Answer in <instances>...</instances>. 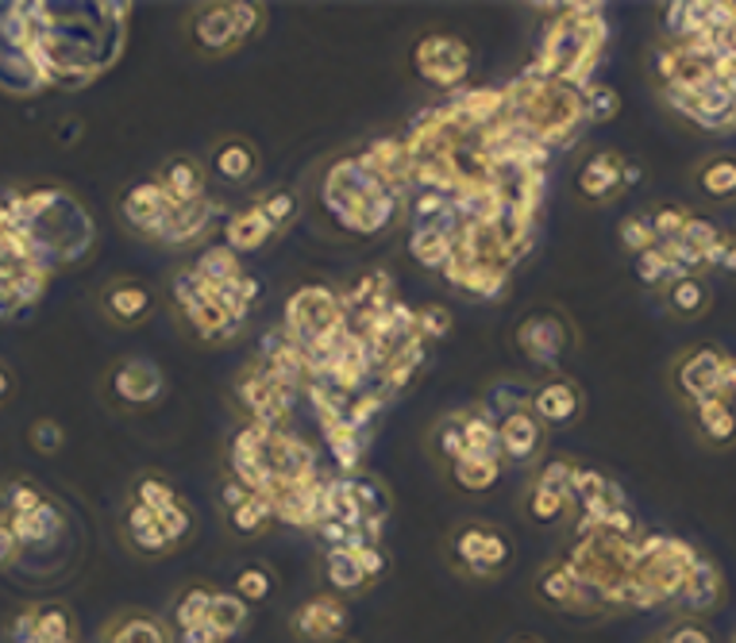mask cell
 Segmentation results:
<instances>
[{"instance_id":"1","label":"cell","mask_w":736,"mask_h":643,"mask_svg":"<svg viewBox=\"0 0 736 643\" xmlns=\"http://www.w3.org/2000/svg\"><path fill=\"white\" fill-rule=\"evenodd\" d=\"M343 324H348V317H343L340 293H332V289H324V286H301L294 297H289L286 328H281V332H286L301 351H309Z\"/></svg>"},{"instance_id":"2","label":"cell","mask_w":736,"mask_h":643,"mask_svg":"<svg viewBox=\"0 0 736 643\" xmlns=\"http://www.w3.org/2000/svg\"><path fill=\"white\" fill-rule=\"evenodd\" d=\"M170 293H174L178 309L185 312V320L193 324V332L201 335V340H232V335L239 332L244 324H232L228 312L221 309V301H216V286H209V281H201L198 274L185 266V270L174 274V286H170Z\"/></svg>"},{"instance_id":"3","label":"cell","mask_w":736,"mask_h":643,"mask_svg":"<svg viewBox=\"0 0 736 643\" xmlns=\"http://www.w3.org/2000/svg\"><path fill=\"white\" fill-rule=\"evenodd\" d=\"M413 66L433 89H459L471 74V46L456 35H425L413 46Z\"/></svg>"},{"instance_id":"4","label":"cell","mask_w":736,"mask_h":643,"mask_svg":"<svg viewBox=\"0 0 736 643\" xmlns=\"http://www.w3.org/2000/svg\"><path fill=\"white\" fill-rule=\"evenodd\" d=\"M239 401L247 405L250 420L263 428H281L294 412L297 389H289L286 382H278L274 374H266L263 366H250V371L239 378Z\"/></svg>"},{"instance_id":"5","label":"cell","mask_w":736,"mask_h":643,"mask_svg":"<svg viewBox=\"0 0 736 643\" xmlns=\"http://www.w3.org/2000/svg\"><path fill=\"white\" fill-rule=\"evenodd\" d=\"M124 224L136 235H147V239H162L170 216L178 213V201L170 197L159 185V178H147V182H136L120 201Z\"/></svg>"},{"instance_id":"6","label":"cell","mask_w":736,"mask_h":643,"mask_svg":"<svg viewBox=\"0 0 736 643\" xmlns=\"http://www.w3.org/2000/svg\"><path fill=\"white\" fill-rule=\"evenodd\" d=\"M456 555L467 570H474V575H498V570L509 562V555H513V544H509L498 528L467 524V528H459V536H456Z\"/></svg>"},{"instance_id":"7","label":"cell","mask_w":736,"mask_h":643,"mask_svg":"<svg viewBox=\"0 0 736 643\" xmlns=\"http://www.w3.org/2000/svg\"><path fill=\"white\" fill-rule=\"evenodd\" d=\"M516 343H521V351L532 363L555 366L563 358V351H567L570 335H567L563 317H555V312H536V317H529L516 328Z\"/></svg>"},{"instance_id":"8","label":"cell","mask_w":736,"mask_h":643,"mask_svg":"<svg viewBox=\"0 0 736 643\" xmlns=\"http://www.w3.org/2000/svg\"><path fill=\"white\" fill-rule=\"evenodd\" d=\"M498 420V439H501V454L509 462H532L544 447V425L532 412V405H521V409L501 412Z\"/></svg>"},{"instance_id":"9","label":"cell","mask_w":736,"mask_h":643,"mask_svg":"<svg viewBox=\"0 0 736 643\" xmlns=\"http://www.w3.org/2000/svg\"><path fill=\"white\" fill-rule=\"evenodd\" d=\"M343 629H348V609H343V601L335 593H320V598H312L309 606H301L294 613V632L301 640L335 643Z\"/></svg>"},{"instance_id":"10","label":"cell","mask_w":736,"mask_h":643,"mask_svg":"<svg viewBox=\"0 0 736 643\" xmlns=\"http://www.w3.org/2000/svg\"><path fill=\"white\" fill-rule=\"evenodd\" d=\"M532 412L540 417V425H575L578 412H583V389L570 378H547L532 389Z\"/></svg>"},{"instance_id":"11","label":"cell","mask_w":736,"mask_h":643,"mask_svg":"<svg viewBox=\"0 0 736 643\" xmlns=\"http://www.w3.org/2000/svg\"><path fill=\"white\" fill-rule=\"evenodd\" d=\"M536 590H540V598H544L547 606H555V609H598V606H606L598 593L586 590V586L578 582L575 570H570V562L547 567L544 575H540Z\"/></svg>"},{"instance_id":"12","label":"cell","mask_w":736,"mask_h":643,"mask_svg":"<svg viewBox=\"0 0 736 643\" xmlns=\"http://www.w3.org/2000/svg\"><path fill=\"white\" fill-rule=\"evenodd\" d=\"M190 31H193V43H198L201 51H209V54H224V51H232V46L239 43L232 4H205V8H198V12H193V20H190Z\"/></svg>"},{"instance_id":"13","label":"cell","mask_w":736,"mask_h":643,"mask_svg":"<svg viewBox=\"0 0 736 643\" xmlns=\"http://www.w3.org/2000/svg\"><path fill=\"white\" fill-rule=\"evenodd\" d=\"M4 516L23 551H46V547H54L62 539V513L51 501L43 508H35V513H4Z\"/></svg>"},{"instance_id":"14","label":"cell","mask_w":736,"mask_h":643,"mask_svg":"<svg viewBox=\"0 0 736 643\" xmlns=\"http://www.w3.org/2000/svg\"><path fill=\"white\" fill-rule=\"evenodd\" d=\"M113 394L128 405H151L162 394V371L147 358H128L113 371Z\"/></svg>"},{"instance_id":"15","label":"cell","mask_w":736,"mask_h":643,"mask_svg":"<svg viewBox=\"0 0 736 643\" xmlns=\"http://www.w3.org/2000/svg\"><path fill=\"white\" fill-rule=\"evenodd\" d=\"M317 420H320V428H324L328 451H332L340 474L351 478L359 470V459H363V451H366V439L359 436V431L348 425V417H340V412H317Z\"/></svg>"},{"instance_id":"16","label":"cell","mask_w":736,"mask_h":643,"mask_svg":"<svg viewBox=\"0 0 736 643\" xmlns=\"http://www.w3.org/2000/svg\"><path fill=\"white\" fill-rule=\"evenodd\" d=\"M159 185L178 205H193V201L205 197V167H201L193 154H174V159L162 162Z\"/></svg>"},{"instance_id":"17","label":"cell","mask_w":736,"mask_h":643,"mask_svg":"<svg viewBox=\"0 0 736 643\" xmlns=\"http://www.w3.org/2000/svg\"><path fill=\"white\" fill-rule=\"evenodd\" d=\"M621 182H625V162H621V154H609V151L594 154V159L586 162V167L578 170V178H575L578 193H583L586 201L614 197V193L621 190Z\"/></svg>"},{"instance_id":"18","label":"cell","mask_w":736,"mask_h":643,"mask_svg":"<svg viewBox=\"0 0 736 643\" xmlns=\"http://www.w3.org/2000/svg\"><path fill=\"white\" fill-rule=\"evenodd\" d=\"M274 227L270 219L258 213V205H247L244 213L228 216V224H224V243H228L236 255H255V250H263L266 243H270Z\"/></svg>"},{"instance_id":"19","label":"cell","mask_w":736,"mask_h":643,"mask_svg":"<svg viewBox=\"0 0 736 643\" xmlns=\"http://www.w3.org/2000/svg\"><path fill=\"white\" fill-rule=\"evenodd\" d=\"M221 213V205H213L209 197L193 201V205H178V213L170 216L167 232H162L159 243H170V247H182V243H193L209 232V224Z\"/></svg>"},{"instance_id":"20","label":"cell","mask_w":736,"mask_h":643,"mask_svg":"<svg viewBox=\"0 0 736 643\" xmlns=\"http://www.w3.org/2000/svg\"><path fill=\"white\" fill-rule=\"evenodd\" d=\"M722 363H725V358L717 355V351H710V347L686 358L683 371H679V386H683V394L694 397V401L717 397V382H722Z\"/></svg>"},{"instance_id":"21","label":"cell","mask_w":736,"mask_h":643,"mask_svg":"<svg viewBox=\"0 0 736 643\" xmlns=\"http://www.w3.org/2000/svg\"><path fill=\"white\" fill-rule=\"evenodd\" d=\"M124 528H128L131 547H136V551H143V555H162V551H170V547H174V539L162 532L159 516H154L147 505H139V501H131V505H128Z\"/></svg>"},{"instance_id":"22","label":"cell","mask_w":736,"mask_h":643,"mask_svg":"<svg viewBox=\"0 0 736 643\" xmlns=\"http://www.w3.org/2000/svg\"><path fill=\"white\" fill-rule=\"evenodd\" d=\"M255 170H258V154H255V147L244 143V139H224V143L213 151V174L224 178L228 185L250 182Z\"/></svg>"},{"instance_id":"23","label":"cell","mask_w":736,"mask_h":643,"mask_svg":"<svg viewBox=\"0 0 736 643\" xmlns=\"http://www.w3.org/2000/svg\"><path fill=\"white\" fill-rule=\"evenodd\" d=\"M190 270L198 274L201 281H209V286H228V281H236L247 274L244 262H239V255L228 247V243H213V247H205L190 262Z\"/></svg>"},{"instance_id":"24","label":"cell","mask_w":736,"mask_h":643,"mask_svg":"<svg viewBox=\"0 0 736 643\" xmlns=\"http://www.w3.org/2000/svg\"><path fill=\"white\" fill-rule=\"evenodd\" d=\"M151 309V293L139 281H113L105 289V312L116 324H139Z\"/></svg>"},{"instance_id":"25","label":"cell","mask_w":736,"mask_h":643,"mask_svg":"<svg viewBox=\"0 0 736 643\" xmlns=\"http://www.w3.org/2000/svg\"><path fill=\"white\" fill-rule=\"evenodd\" d=\"M451 250H456V239L440 227H409V255L425 270L444 274V266L451 262Z\"/></svg>"},{"instance_id":"26","label":"cell","mask_w":736,"mask_h":643,"mask_svg":"<svg viewBox=\"0 0 736 643\" xmlns=\"http://www.w3.org/2000/svg\"><path fill=\"white\" fill-rule=\"evenodd\" d=\"M451 478H456V485H463L467 493H487L501 478V459L463 451L456 462H451Z\"/></svg>"},{"instance_id":"27","label":"cell","mask_w":736,"mask_h":643,"mask_svg":"<svg viewBox=\"0 0 736 643\" xmlns=\"http://www.w3.org/2000/svg\"><path fill=\"white\" fill-rule=\"evenodd\" d=\"M324 578L335 593H355V590H363L366 586L363 562L355 559L351 547H335V551L324 555Z\"/></svg>"},{"instance_id":"28","label":"cell","mask_w":736,"mask_h":643,"mask_svg":"<svg viewBox=\"0 0 736 643\" xmlns=\"http://www.w3.org/2000/svg\"><path fill=\"white\" fill-rule=\"evenodd\" d=\"M463 443L471 454H493L498 459L501 454V439H498V420L490 417L487 409H471L463 412Z\"/></svg>"},{"instance_id":"29","label":"cell","mask_w":736,"mask_h":643,"mask_svg":"<svg viewBox=\"0 0 736 643\" xmlns=\"http://www.w3.org/2000/svg\"><path fill=\"white\" fill-rule=\"evenodd\" d=\"M66 640H77L74 613L66 606H58V601L35 606V640L31 643H66Z\"/></svg>"},{"instance_id":"30","label":"cell","mask_w":736,"mask_h":643,"mask_svg":"<svg viewBox=\"0 0 736 643\" xmlns=\"http://www.w3.org/2000/svg\"><path fill=\"white\" fill-rule=\"evenodd\" d=\"M351 490H355V501H359V508H363V524H366V521L386 524V516H390V493H386V485H382L378 478H371V474H351ZM363 524H359V528H363Z\"/></svg>"},{"instance_id":"31","label":"cell","mask_w":736,"mask_h":643,"mask_svg":"<svg viewBox=\"0 0 736 643\" xmlns=\"http://www.w3.org/2000/svg\"><path fill=\"white\" fill-rule=\"evenodd\" d=\"M209 624L216 629L221 643L232 640L247 624V601L239 598V593H216V598H213V613H209Z\"/></svg>"},{"instance_id":"32","label":"cell","mask_w":736,"mask_h":643,"mask_svg":"<svg viewBox=\"0 0 736 643\" xmlns=\"http://www.w3.org/2000/svg\"><path fill=\"white\" fill-rule=\"evenodd\" d=\"M509 286V270L505 266H471V270L463 274V281H459V289L471 297H479V301H493V297H501Z\"/></svg>"},{"instance_id":"33","label":"cell","mask_w":736,"mask_h":643,"mask_svg":"<svg viewBox=\"0 0 736 643\" xmlns=\"http://www.w3.org/2000/svg\"><path fill=\"white\" fill-rule=\"evenodd\" d=\"M213 590H201V586H193V590H185L182 598H178L174 606V624L182 632L198 629V624H209V613H213Z\"/></svg>"},{"instance_id":"34","label":"cell","mask_w":736,"mask_h":643,"mask_svg":"<svg viewBox=\"0 0 736 643\" xmlns=\"http://www.w3.org/2000/svg\"><path fill=\"white\" fill-rule=\"evenodd\" d=\"M270 521H274V501L263 497V493H250L244 505L232 508V528H236L239 536H258Z\"/></svg>"},{"instance_id":"35","label":"cell","mask_w":736,"mask_h":643,"mask_svg":"<svg viewBox=\"0 0 736 643\" xmlns=\"http://www.w3.org/2000/svg\"><path fill=\"white\" fill-rule=\"evenodd\" d=\"M698 428L706 431L710 439H717V443L733 439L736 417H733L729 401H722V397H706V401H698Z\"/></svg>"},{"instance_id":"36","label":"cell","mask_w":736,"mask_h":643,"mask_svg":"<svg viewBox=\"0 0 736 643\" xmlns=\"http://www.w3.org/2000/svg\"><path fill=\"white\" fill-rule=\"evenodd\" d=\"M105 643H170L159 621L151 617H128V621H116L108 629Z\"/></svg>"},{"instance_id":"37","label":"cell","mask_w":736,"mask_h":643,"mask_svg":"<svg viewBox=\"0 0 736 643\" xmlns=\"http://www.w3.org/2000/svg\"><path fill=\"white\" fill-rule=\"evenodd\" d=\"M698 185L706 190V197H714V201L736 197V159L706 162V167H702V174H698Z\"/></svg>"},{"instance_id":"38","label":"cell","mask_w":736,"mask_h":643,"mask_svg":"<svg viewBox=\"0 0 736 643\" xmlns=\"http://www.w3.org/2000/svg\"><path fill=\"white\" fill-rule=\"evenodd\" d=\"M258 213L270 219L274 232H281V227H289L297 216H301V197H297L294 190H270L263 201H258Z\"/></svg>"},{"instance_id":"39","label":"cell","mask_w":736,"mask_h":643,"mask_svg":"<svg viewBox=\"0 0 736 643\" xmlns=\"http://www.w3.org/2000/svg\"><path fill=\"white\" fill-rule=\"evenodd\" d=\"M621 112V97L609 85H586L583 89V116L586 124H606Z\"/></svg>"},{"instance_id":"40","label":"cell","mask_w":736,"mask_h":643,"mask_svg":"<svg viewBox=\"0 0 736 643\" xmlns=\"http://www.w3.org/2000/svg\"><path fill=\"white\" fill-rule=\"evenodd\" d=\"M675 262L668 258V250L655 243V247L640 250L637 255V278L644 281V286H663V281H675Z\"/></svg>"},{"instance_id":"41","label":"cell","mask_w":736,"mask_h":643,"mask_svg":"<svg viewBox=\"0 0 736 643\" xmlns=\"http://www.w3.org/2000/svg\"><path fill=\"white\" fill-rule=\"evenodd\" d=\"M567 493H555V490H544V485L532 482V493H529V516L536 524H555L563 513H567Z\"/></svg>"},{"instance_id":"42","label":"cell","mask_w":736,"mask_h":643,"mask_svg":"<svg viewBox=\"0 0 736 643\" xmlns=\"http://www.w3.org/2000/svg\"><path fill=\"white\" fill-rule=\"evenodd\" d=\"M136 501L139 505H147L151 513H162V508H170L174 501H182L174 493V485L167 482V478H159V474H143L136 482Z\"/></svg>"},{"instance_id":"43","label":"cell","mask_w":736,"mask_h":643,"mask_svg":"<svg viewBox=\"0 0 736 643\" xmlns=\"http://www.w3.org/2000/svg\"><path fill=\"white\" fill-rule=\"evenodd\" d=\"M668 301H671V309H675V312H683V317H694V312H702V304H706V289H702L698 278L683 274V278L671 281Z\"/></svg>"},{"instance_id":"44","label":"cell","mask_w":736,"mask_h":643,"mask_svg":"<svg viewBox=\"0 0 736 643\" xmlns=\"http://www.w3.org/2000/svg\"><path fill=\"white\" fill-rule=\"evenodd\" d=\"M451 324H456V317H451V309H444V304H425V309H417V335L425 343L444 340V335L451 332Z\"/></svg>"},{"instance_id":"45","label":"cell","mask_w":736,"mask_h":643,"mask_svg":"<svg viewBox=\"0 0 736 643\" xmlns=\"http://www.w3.org/2000/svg\"><path fill=\"white\" fill-rule=\"evenodd\" d=\"M270 590H274V578H270V570H266V567H247V570H239V578H236V593L247 601V606H255V601H266V598H270Z\"/></svg>"},{"instance_id":"46","label":"cell","mask_w":736,"mask_h":643,"mask_svg":"<svg viewBox=\"0 0 736 643\" xmlns=\"http://www.w3.org/2000/svg\"><path fill=\"white\" fill-rule=\"evenodd\" d=\"M686 598H691V606H710L714 601V593H717V575H714V567L710 562H694V570H691V578H686Z\"/></svg>"},{"instance_id":"47","label":"cell","mask_w":736,"mask_h":643,"mask_svg":"<svg viewBox=\"0 0 736 643\" xmlns=\"http://www.w3.org/2000/svg\"><path fill=\"white\" fill-rule=\"evenodd\" d=\"M46 505V493L31 482H12L4 490V513H35Z\"/></svg>"},{"instance_id":"48","label":"cell","mask_w":736,"mask_h":643,"mask_svg":"<svg viewBox=\"0 0 736 643\" xmlns=\"http://www.w3.org/2000/svg\"><path fill=\"white\" fill-rule=\"evenodd\" d=\"M348 547H351V551H355V559L363 562V575H366V582H374V578H382V575H386V551H382L378 544H371V539H363V532H355Z\"/></svg>"},{"instance_id":"49","label":"cell","mask_w":736,"mask_h":643,"mask_svg":"<svg viewBox=\"0 0 736 643\" xmlns=\"http://www.w3.org/2000/svg\"><path fill=\"white\" fill-rule=\"evenodd\" d=\"M621 243L632 250V255H640V250L655 247V232H652V219L644 216H629L621 224Z\"/></svg>"},{"instance_id":"50","label":"cell","mask_w":736,"mask_h":643,"mask_svg":"<svg viewBox=\"0 0 736 643\" xmlns=\"http://www.w3.org/2000/svg\"><path fill=\"white\" fill-rule=\"evenodd\" d=\"M436 447H440V454L448 462H456L459 454L467 451V443H463V420L459 417H448L440 425V431H436Z\"/></svg>"},{"instance_id":"51","label":"cell","mask_w":736,"mask_h":643,"mask_svg":"<svg viewBox=\"0 0 736 643\" xmlns=\"http://www.w3.org/2000/svg\"><path fill=\"white\" fill-rule=\"evenodd\" d=\"M159 516V524H162V532H167L170 539H185L190 536V528H193V516H190V508L182 505V501H174L170 508H162V513H154Z\"/></svg>"},{"instance_id":"52","label":"cell","mask_w":736,"mask_h":643,"mask_svg":"<svg viewBox=\"0 0 736 643\" xmlns=\"http://www.w3.org/2000/svg\"><path fill=\"white\" fill-rule=\"evenodd\" d=\"M28 436H31V447L43 454H54L62 443H66V431H62V425H54V420H35Z\"/></svg>"},{"instance_id":"53","label":"cell","mask_w":736,"mask_h":643,"mask_svg":"<svg viewBox=\"0 0 736 643\" xmlns=\"http://www.w3.org/2000/svg\"><path fill=\"white\" fill-rule=\"evenodd\" d=\"M686 216L683 208H675V205H663V208H655L652 213V232H655V239H675L679 232L686 227Z\"/></svg>"},{"instance_id":"54","label":"cell","mask_w":736,"mask_h":643,"mask_svg":"<svg viewBox=\"0 0 736 643\" xmlns=\"http://www.w3.org/2000/svg\"><path fill=\"white\" fill-rule=\"evenodd\" d=\"M232 15H236L239 43H247V39H255L263 31V8L258 4H232Z\"/></svg>"},{"instance_id":"55","label":"cell","mask_w":736,"mask_h":643,"mask_svg":"<svg viewBox=\"0 0 736 643\" xmlns=\"http://www.w3.org/2000/svg\"><path fill=\"white\" fill-rule=\"evenodd\" d=\"M20 539L12 536V528H8V516H0V567H12L15 559H20Z\"/></svg>"},{"instance_id":"56","label":"cell","mask_w":736,"mask_h":643,"mask_svg":"<svg viewBox=\"0 0 736 643\" xmlns=\"http://www.w3.org/2000/svg\"><path fill=\"white\" fill-rule=\"evenodd\" d=\"M247 497H250V490H247L244 482H236V478H228V482H224V505H228V513H232V508L244 505Z\"/></svg>"},{"instance_id":"57","label":"cell","mask_w":736,"mask_h":643,"mask_svg":"<svg viewBox=\"0 0 736 643\" xmlns=\"http://www.w3.org/2000/svg\"><path fill=\"white\" fill-rule=\"evenodd\" d=\"M182 643H221V636H216L213 624H198V629L182 632Z\"/></svg>"},{"instance_id":"58","label":"cell","mask_w":736,"mask_h":643,"mask_svg":"<svg viewBox=\"0 0 736 643\" xmlns=\"http://www.w3.org/2000/svg\"><path fill=\"white\" fill-rule=\"evenodd\" d=\"M668 643H710V640H706V632H698V629H679Z\"/></svg>"},{"instance_id":"59","label":"cell","mask_w":736,"mask_h":643,"mask_svg":"<svg viewBox=\"0 0 736 643\" xmlns=\"http://www.w3.org/2000/svg\"><path fill=\"white\" fill-rule=\"evenodd\" d=\"M8 389H12V378H8V371H4V366H0V397H4Z\"/></svg>"},{"instance_id":"60","label":"cell","mask_w":736,"mask_h":643,"mask_svg":"<svg viewBox=\"0 0 736 643\" xmlns=\"http://www.w3.org/2000/svg\"><path fill=\"white\" fill-rule=\"evenodd\" d=\"M516 643H536V640H516Z\"/></svg>"}]
</instances>
